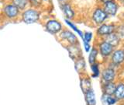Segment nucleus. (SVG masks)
Instances as JSON below:
<instances>
[{"mask_svg":"<svg viewBox=\"0 0 124 105\" xmlns=\"http://www.w3.org/2000/svg\"><path fill=\"white\" fill-rule=\"evenodd\" d=\"M42 17V10L27 7L21 12L20 20L26 24H33L40 21Z\"/></svg>","mask_w":124,"mask_h":105,"instance_id":"obj_1","label":"nucleus"},{"mask_svg":"<svg viewBox=\"0 0 124 105\" xmlns=\"http://www.w3.org/2000/svg\"><path fill=\"white\" fill-rule=\"evenodd\" d=\"M90 19L93 25L99 26L102 23L107 22L108 19H109V17L105 12L102 6L97 4L95 6L93 7L91 11Z\"/></svg>","mask_w":124,"mask_h":105,"instance_id":"obj_2","label":"nucleus"},{"mask_svg":"<svg viewBox=\"0 0 124 105\" xmlns=\"http://www.w3.org/2000/svg\"><path fill=\"white\" fill-rule=\"evenodd\" d=\"M21 12L22 11L20 9H19L16 6L10 2H6L3 6L2 10V15L5 17V18L13 21L20 19Z\"/></svg>","mask_w":124,"mask_h":105,"instance_id":"obj_3","label":"nucleus"},{"mask_svg":"<svg viewBox=\"0 0 124 105\" xmlns=\"http://www.w3.org/2000/svg\"><path fill=\"white\" fill-rule=\"evenodd\" d=\"M44 26L46 32L52 35H58L64 29L62 23L55 18L48 19L45 21Z\"/></svg>","mask_w":124,"mask_h":105,"instance_id":"obj_4","label":"nucleus"},{"mask_svg":"<svg viewBox=\"0 0 124 105\" xmlns=\"http://www.w3.org/2000/svg\"><path fill=\"white\" fill-rule=\"evenodd\" d=\"M116 23H104L100 26H97L95 30L96 36L98 37L100 40L105 38L108 35H109L112 33H114L116 30Z\"/></svg>","mask_w":124,"mask_h":105,"instance_id":"obj_5","label":"nucleus"},{"mask_svg":"<svg viewBox=\"0 0 124 105\" xmlns=\"http://www.w3.org/2000/svg\"><path fill=\"white\" fill-rule=\"evenodd\" d=\"M58 37L61 41L65 42L66 45H75L79 44L78 38L75 34L68 29H63L61 32L58 34ZM65 45V46H66Z\"/></svg>","mask_w":124,"mask_h":105,"instance_id":"obj_6","label":"nucleus"},{"mask_svg":"<svg viewBox=\"0 0 124 105\" xmlns=\"http://www.w3.org/2000/svg\"><path fill=\"white\" fill-rule=\"evenodd\" d=\"M109 64L111 66L117 69L119 66L124 64V51L122 48H116L114 49L109 58Z\"/></svg>","mask_w":124,"mask_h":105,"instance_id":"obj_7","label":"nucleus"},{"mask_svg":"<svg viewBox=\"0 0 124 105\" xmlns=\"http://www.w3.org/2000/svg\"><path fill=\"white\" fill-rule=\"evenodd\" d=\"M96 47L99 50V55L102 58H103V59H108V58H109L112 53L113 52V51L115 49L111 44H109L108 42L103 40V39H101Z\"/></svg>","mask_w":124,"mask_h":105,"instance_id":"obj_8","label":"nucleus"},{"mask_svg":"<svg viewBox=\"0 0 124 105\" xmlns=\"http://www.w3.org/2000/svg\"><path fill=\"white\" fill-rule=\"evenodd\" d=\"M61 13H63L64 19H69V20H73L76 17V10L75 7L71 4V2H68L59 5Z\"/></svg>","mask_w":124,"mask_h":105,"instance_id":"obj_9","label":"nucleus"},{"mask_svg":"<svg viewBox=\"0 0 124 105\" xmlns=\"http://www.w3.org/2000/svg\"><path fill=\"white\" fill-rule=\"evenodd\" d=\"M102 6L104 9L105 12L106 13V14L108 16L109 19L116 17L118 15L120 7H121V6L117 2L116 0H113V1H110L108 2L105 3Z\"/></svg>","mask_w":124,"mask_h":105,"instance_id":"obj_10","label":"nucleus"},{"mask_svg":"<svg viewBox=\"0 0 124 105\" xmlns=\"http://www.w3.org/2000/svg\"><path fill=\"white\" fill-rule=\"evenodd\" d=\"M101 77L103 83H108V82H114L116 77V69L108 65L107 67L104 68L101 72Z\"/></svg>","mask_w":124,"mask_h":105,"instance_id":"obj_11","label":"nucleus"},{"mask_svg":"<svg viewBox=\"0 0 124 105\" xmlns=\"http://www.w3.org/2000/svg\"><path fill=\"white\" fill-rule=\"evenodd\" d=\"M65 48L68 50L69 57L71 58L73 61H76L78 58L83 57L82 55V51L79 44L75 45H66Z\"/></svg>","mask_w":124,"mask_h":105,"instance_id":"obj_12","label":"nucleus"},{"mask_svg":"<svg viewBox=\"0 0 124 105\" xmlns=\"http://www.w3.org/2000/svg\"><path fill=\"white\" fill-rule=\"evenodd\" d=\"M103 40H105L109 44H111L114 48H119V46L121 44L123 39L116 32H114V33L110 34L109 35H108V36H106L105 38H103Z\"/></svg>","mask_w":124,"mask_h":105,"instance_id":"obj_13","label":"nucleus"},{"mask_svg":"<svg viewBox=\"0 0 124 105\" xmlns=\"http://www.w3.org/2000/svg\"><path fill=\"white\" fill-rule=\"evenodd\" d=\"M116 88V84L115 82H108V83H103V93L106 95L112 96L114 95V93Z\"/></svg>","mask_w":124,"mask_h":105,"instance_id":"obj_14","label":"nucleus"},{"mask_svg":"<svg viewBox=\"0 0 124 105\" xmlns=\"http://www.w3.org/2000/svg\"><path fill=\"white\" fill-rule=\"evenodd\" d=\"M99 55V50L96 46H92L90 52H88V63L92 65L98 62V57Z\"/></svg>","mask_w":124,"mask_h":105,"instance_id":"obj_15","label":"nucleus"},{"mask_svg":"<svg viewBox=\"0 0 124 105\" xmlns=\"http://www.w3.org/2000/svg\"><path fill=\"white\" fill-rule=\"evenodd\" d=\"M75 70L79 74L83 73L85 71V69H86V62H85L84 57H81L75 61Z\"/></svg>","mask_w":124,"mask_h":105,"instance_id":"obj_16","label":"nucleus"},{"mask_svg":"<svg viewBox=\"0 0 124 105\" xmlns=\"http://www.w3.org/2000/svg\"><path fill=\"white\" fill-rule=\"evenodd\" d=\"M80 85H81V90L83 91L84 93H85L92 89V82L88 77H85V76L81 77Z\"/></svg>","mask_w":124,"mask_h":105,"instance_id":"obj_17","label":"nucleus"},{"mask_svg":"<svg viewBox=\"0 0 124 105\" xmlns=\"http://www.w3.org/2000/svg\"><path fill=\"white\" fill-rule=\"evenodd\" d=\"M64 23H66V25L68 26L70 28H71L74 31V32H75L78 35L80 38L82 39L84 32L82 30H81L78 27V26L75 24V23H74L72 20H69V19H64Z\"/></svg>","mask_w":124,"mask_h":105,"instance_id":"obj_18","label":"nucleus"},{"mask_svg":"<svg viewBox=\"0 0 124 105\" xmlns=\"http://www.w3.org/2000/svg\"><path fill=\"white\" fill-rule=\"evenodd\" d=\"M115 97L117 100L124 99V83H119L116 84V88L114 93Z\"/></svg>","mask_w":124,"mask_h":105,"instance_id":"obj_19","label":"nucleus"},{"mask_svg":"<svg viewBox=\"0 0 124 105\" xmlns=\"http://www.w3.org/2000/svg\"><path fill=\"white\" fill-rule=\"evenodd\" d=\"M9 2L21 11H23L27 7H29V0H9Z\"/></svg>","mask_w":124,"mask_h":105,"instance_id":"obj_20","label":"nucleus"},{"mask_svg":"<svg viewBox=\"0 0 124 105\" xmlns=\"http://www.w3.org/2000/svg\"><path fill=\"white\" fill-rule=\"evenodd\" d=\"M85 100L88 105H95L96 100H95V93L93 91V89H91L90 90H88L85 93Z\"/></svg>","mask_w":124,"mask_h":105,"instance_id":"obj_21","label":"nucleus"},{"mask_svg":"<svg viewBox=\"0 0 124 105\" xmlns=\"http://www.w3.org/2000/svg\"><path fill=\"white\" fill-rule=\"evenodd\" d=\"M117 99L115 96H112L110 95H106L104 94L102 96V102L103 104H107V105H113L116 103Z\"/></svg>","mask_w":124,"mask_h":105,"instance_id":"obj_22","label":"nucleus"},{"mask_svg":"<svg viewBox=\"0 0 124 105\" xmlns=\"http://www.w3.org/2000/svg\"><path fill=\"white\" fill-rule=\"evenodd\" d=\"M90 69L92 71V77L98 78L101 76V71L99 62H95L94 64L90 65Z\"/></svg>","mask_w":124,"mask_h":105,"instance_id":"obj_23","label":"nucleus"},{"mask_svg":"<svg viewBox=\"0 0 124 105\" xmlns=\"http://www.w3.org/2000/svg\"><path fill=\"white\" fill-rule=\"evenodd\" d=\"M44 6H45L42 0H29V7L40 9L43 11V7Z\"/></svg>","mask_w":124,"mask_h":105,"instance_id":"obj_24","label":"nucleus"},{"mask_svg":"<svg viewBox=\"0 0 124 105\" xmlns=\"http://www.w3.org/2000/svg\"><path fill=\"white\" fill-rule=\"evenodd\" d=\"M115 32L122 39L124 38V23H119V24H116Z\"/></svg>","mask_w":124,"mask_h":105,"instance_id":"obj_25","label":"nucleus"},{"mask_svg":"<svg viewBox=\"0 0 124 105\" xmlns=\"http://www.w3.org/2000/svg\"><path fill=\"white\" fill-rule=\"evenodd\" d=\"M92 39H93V33L91 32V31H85L84 34H83L82 41L91 43Z\"/></svg>","mask_w":124,"mask_h":105,"instance_id":"obj_26","label":"nucleus"},{"mask_svg":"<svg viewBox=\"0 0 124 105\" xmlns=\"http://www.w3.org/2000/svg\"><path fill=\"white\" fill-rule=\"evenodd\" d=\"M83 46H84V49H85V52L88 53L89 52L91 51L92 46L91 44V43H88L86 41H83Z\"/></svg>","mask_w":124,"mask_h":105,"instance_id":"obj_27","label":"nucleus"},{"mask_svg":"<svg viewBox=\"0 0 124 105\" xmlns=\"http://www.w3.org/2000/svg\"><path fill=\"white\" fill-rule=\"evenodd\" d=\"M110 1H113V0H96L97 4H98V5H100V6H102L105 3L108 2Z\"/></svg>","mask_w":124,"mask_h":105,"instance_id":"obj_28","label":"nucleus"},{"mask_svg":"<svg viewBox=\"0 0 124 105\" xmlns=\"http://www.w3.org/2000/svg\"><path fill=\"white\" fill-rule=\"evenodd\" d=\"M43 2H44V6H50L53 3V0H42Z\"/></svg>","mask_w":124,"mask_h":105,"instance_id":"obj_29","label":"nucleus"},{"mask_svg":"<svg viewBox=\"0 0 124 105\" xmlns=\"http://www.w3.org/2000/svg\"><path fill=\"white\" fill-rule=\"evenodd\" d=\"M71 0H57L59 5H61V4H63V3L68 2H71Z\"/></svg>","mask_w":124,"mask_h":105,"instance_id":"obj_30","label":"nucleus"},{"mask_svg":"<svg viewBox=\"0 0 124 105\" xmlns=\"http://www.w3.org/2000/svg\"><path fill=\"white\" fill-rule=\"evenodd\" d=\"M116 1H117V2L119 4L120 6H124V0H116Z\"/></svg>","mask_w":124,"mask_h":105,"instance_id":"obj_31","label":"nucleus"},{"mask_svg":"<svg viewBox=\"0 0 124 105\" xmlns=\"http://www.w3.org/2000/svg\"><path fill=\"white\" fill-rule=\"evenodd\" d=\"M122 48H123V50L124 51V42L123 43V44H122Z\"/></svg>","mask_w":124,"mask_h":105,"instance_id":"obj_32","label":"nucleus"}]
</instances>
